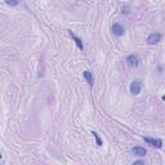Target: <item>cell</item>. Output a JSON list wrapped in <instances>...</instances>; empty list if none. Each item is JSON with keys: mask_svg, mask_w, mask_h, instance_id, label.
Returning <instances> with one entry per match:
<instances>
[{"mask_svg": "<svg viewBox=\"0 0 165 165\" xmlns=\"http://www.w3.org/2000/svg\"><path fill=\"white\" fill-rule=\"evenodd\" d=\"M6 4H9V5H17V4H18V0H6Z\"/></svg>", "mask_w": 165, "mask_h": 165, "instance_id": "10", "label": "cell"}, {"mask_svg": "<svg viewBox=\"0 0 165 165\" xmlns=\"http://www.w3.org/2000/svg\"><path fill=\"white\" fill-rule=\"evenodd\" d=\"M125 32L124 27L121 26L120 23H114L112 24V34L115 35V36H122Z\"/></svg>", "mask_w": 165, "mask_h": 165, "instance_id": "4", "label": "cell"}, {"mask_svg": "<svg viewBox=\"0 0 165 165\" xmlns=\"http://www.w3.org/2000/svg\"><path fill=\"white\" fill-rule=\"evenodd\" d=\"M141 89H142V83L141 80H133L132 84H130V93L137 96V94L141 93Z\"/></svg>", "mask_w": 165, "mask_h": 165, "instance_id": "2", "label": "cell"}, {"mask_svg": "<svg viewBox=\"0 0 165 165\" xmlns=\"http://www.w3.org/2000/svg\"><path fill=\"white\" fill-rule=\"evenodd\" d=\"M134 164H145L143 161H134Z\"/></svg>", "mask_w": 165, "mask_h": 165, "instance_id": "11", "label": "cell"}, {"mask_svg": "<svg viewBox=\"0 0 165 165\" xmlns=\"http://www.w3.org/2000/svg\"><path fill=\"white\" fill-rule=\"evenodd\" d=\"M145 142L148 143V145H151V146H153V147H156V148H161V146H163L161 139H153V138H150V137H146Z\"/></svg>", "mask_w": 165, "mask_h": 165, "instance_id": "5", "label": "cell"}, {"mask_svg": "<svg viewBox=\"0 0 165 165\" xmlns=\"http://www.w3.org/2000/svg\"><path fill=\"white\" fill-rule=\"evenodd\" d=\"M92 134H93V137L96 138V142H97V146H102V141H101V138L98 137V134L96 132H92Z\"/></svg>", "mask_w": 165, "mask_h": 165, "instance_id": "9", "label": "cell"}, {"mask_svg": "<svg viewBox=\"0 0 165 165\" xmlns=\"http://www.w3.org/2000/svg\"><path fill=\"white\" fill-rule=\"evenodd\" d=\"M160 40H161V34H159V32H152L148 37H147V43L150 45H155L159 43Z\"/></svg>", "mask_w": 165, "mask_h": 165, "instance_id": "3", "label": "cell"}, {"mask_svg": "<svg viewBox=\"0 0 165 165\" xmlns=\"http://www.w3.org/2000/svg\"><path fill=\"white\" fill-rule=\"evenodd\" d=\"M126 63H128V66L130 68L138 67V66H139V58H138V55H135V54L128 55V57H126Z\"/></svg>", "mask_w": 165, "mask_h": 165, "instance_id": "1", "label": "cell"}, {"mask_svg": "<svg viewBox=\"0 0 165 165\" xmlns=\"http://www.w3.org/2000/svg\"><path fill=\"white\" fill-rule=\"evenodd\" d=\"M83 76H84V79L88 81V84H89L90 86H93V83H94V79H93V73L90 72V71H84L83 72Z\"/></svg>", "mask_w": 165, "mask_h": 165, "instance_id": "7", "label": "cell"}, {"mask_svg": "<svg viewBox=\"0 0 165 165\" xmlns=\"http://www.w3.org/2000/svg\"><path fill=\"white\" fill-rule=\"evenodd\" d=\"M161 98H163V101H165V96H163V97H161Z\"/></svg>", "mask_w": 165, "mask_h": 165, "instance_id": "12", "label": "cell"}, {"mask_svg": "<svg viewBox=\"0 0 165 165\" xmlns=\"http://www.w3.org/2000/svg\"><path fill=\"white\" fill-rule=\"evenodd\" d=\"M132 152L134 153V155H137V156H145L146 155V152L147 151L143 148V147H139V146H137V147H133L132 148Z\"/></svg>", "mask_w": 165, "mask_h": 165, "instance_id": "6", "label": "cell"}, {"mask_svg": "<svg viewBox=\"0 0 165 165\" xmlns=\"http://www.w3.org/2000/svg\"><path fill=\"white\" fill-rule=\"evenodd\" d=\"M68 34H70V36H71L72 39L75 40V43H76V45H78V48L80 49V50H83V49H84V45H83V43H81V40H80L75 34H72V31H68Z\"/></svg>", "mask_w": 165, "mask_h": 165, "instance_id": "8", "label": "cell"}]
</instances>
